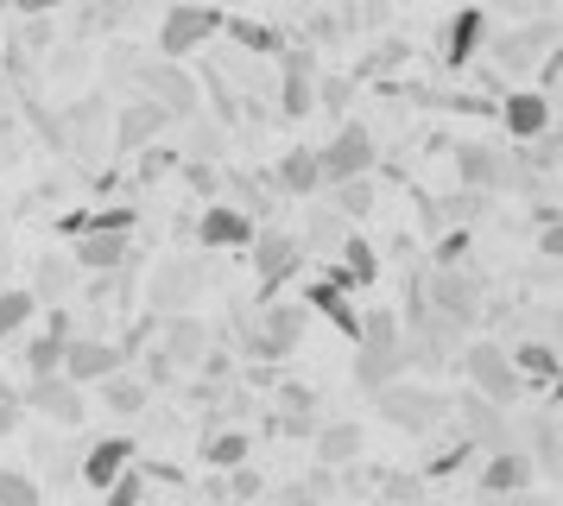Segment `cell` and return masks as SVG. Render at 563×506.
Listing matches in <instances>:
<instances>
[{
    "instance_id": "1",
    "label": "cell",
    "mask_w": 563,
    "mask_h": 506,
    "mask_svg": "<svg viewBox=\"0 0 563 506\" xmlns=\"http://www.w3.org/2000/svg\"><path fill=\"white\" fill-rule=\"evenodd\" d=\"M367 399H374V418H380V425L406 430V437H431V430L450 425V393L431 386L424 374H418V380L393 374L386 386H374Z\"/></svg>"
},
{
    "instance_id": "2",
    "label": "cell",
    "mask_w": 563,
    "mask_h": 506,
    "mask_svg": "<svg viewBox=\"0 0 563 506\" xmlns=\"http://www.w3.org/2000/svg\"><path fill=\"white\" fill-rule=\"evenodd\" d=\"M399 336H406V323H399V310H361V354H355V386L361 393H374V386H386L393 374H406V349H399Z\"/></svg>"
},
{
    "instance_id": "3",
    "label": "cell",
    "mask_w": 563,
    "mask_h": 506,
    "mask_svg": "<svg viewBox=\"0 0 563 506\" xmlns=\"http://www.w3.org/2000/svg\"><path fill=\"white\" fill-rule=\"evenodd\" d=\"M456 361H462V374H468V386H475L482 399H494V405H519L526 399V380H519L512 354L500 349L494 336H462Z\"/></svg>"
},
{
    "instance_id": "4",
    "label": "cell",
    "mask_w": 563,
    "mask_h": 506,
    "mask_svg": "<svg viewBox=\"0 0 563 506\" xmlns=\"http://www.w3.org/2000/svg\"><path fill=\"white\" fill-rule=\"evenodd\" d=\"M128 96H146V101H158L172 121H190L197 108H203V89L184 76V57H140V70H133V89Z\"/></svg>"
},
{
    "instance_id": "5",
    "label": "cell",
    "mask_w": 563,
    "mask_h": 506,
    "mask_svg": "<svg viewBox=\"0 0 563 506\" xmlns=\"http://www.w3.org/2000/svg\"><path fill=\"white\" fill-rule=\"evenodd\" d=\"M209 38H222V7L216 0H172L158 13V57H190Z\"/></svg>"
},
{
    "instance_id": "6",
    "label": "cell",
    "mask_w": 563,
    "mask_h": 506,
    "mask_svg": "<svg viewBox=\"0 0 563 506\" xmlns=\"http://www.w3.org/2000/svg\"><path fill=\"white\" fill-rule=\"evenodd\" d=\"M482 51H494V70L500 76H512V82H526V70H532L544 51H558V13H532L526 25H512V32H487V45Z\"/></svg>"
},
{
    "instance_id": "7",
    "label": "cell",
    "mask_w": 563,
    "mask_h": 506,
    "mask_svg": "<svg viewBox=\"0 0 563 506\" xmlns=\"http://www.w3.org/2000/svg\"><path fill=\"white\" fill-rule=\"evenodd\" d=\"M380 165V140H374V127H361V121H342L317 146V177L323 184H342V177H367Z\"/></svg>"
},
{
    "instance_id": "8",
    "label": "cell",
    "mask_w": 563,
    "mask_h": 506,
    "mask_svg": "<svg viewBox=\"0 0 563 506\" xmlns=\"http://www.w3.org/2000/svg\"><path fill=\"white\" fill-rule=\"evenodd\" d=\"M418 285H424V278H418ZM424 304H431V317H443V323L475 329V317H482V278L468 273V260H462V266H437L431 285H424Z\"/></svg>"
},
{
    "instance_id": "9",
    "label": "cell",
    "mask_w": 563,
    "mask_h": 506,
    "mask_svg": "<svg viewBox=\"0 0 563 506\" xmlns=\"http://www.w3.org/2000/svg\"><path fill=\"white\" fill-rule=\"evenodd\" d=\"M20 411H38L45 425L57 430H77L89 418V399L70 374H26V393H20Z\"/></svg>"
},
{
    "instance_id": "10",
    "label": "cell",
    "mask_w": 563,
    "mask_h": 506,
    "mask_svg": "<svg viewBox=\"0 0 563 506\" xmlns=\"http://www.w3.org/2000/svg\"><path fill=\"white\" fill-rule=\"evenodd\" d=\"M158 133H172V114L146 96H121L114 121H108V152H114V158H133V152L153 146Z\"/></svg>"
},
{
    "instance_id": "11",
    "label": "cell",
    "mask_w": 563,
    "mask_h": 506,
    "mask_svg": "<svg viewBox=\"0 0 563 506\" xmlns=\"http://www.w3.org/2000/svg\"><path fill=\"white\" fill-rule=\"evenodd\" d=\"M247 260H254V273H260V298H273L285 278L305 266L310 253H305V241L298 234H285V228H254V241H247Z\"/></svg>"
},
{
    "instance_id": "12",
    "label": "cell",
    "mask_w": 563,
    "mask_h": 506,
    "mask_svg": "<svg viewBox=\"0 0 563 506\" xmlns=\"http://www.w3.org/2000/svg\"><path fill=\"white\" fill-rule=\"evenodd\" d=\"M494 121L507 127V140L519 146V140H532L544 127H558V101L538 96L532 82H512V89H500V101H494Z\"/></svg>"
},
{
    "instance_id": "13",
    "label": "cell",
    "mask_w": 563,
    "mask_h": 506,
    "mask_svg": "<svg viewBox=\"0 0 563 506\" xmlns=\"http://www.w3.org/2000/svg\"><path fill=\"white\" fill-rule=\"evenodd\" d=\"M254 216H247V209H234V202H203V216H197V222H190V234H197V248L203 253H241L247 248V241H254Z\"/></svg>"
},
{
    "instance_id": "14",
    "label": "cell",
    "mask_w": 563,
    "mask_h": 506,
    "mask_svg": "<svg viewBox=\"0 0 563 506\" xmlns=\"http://www.w3.org/2000/svg\"><path fill=\"white\" fill-rule=\"evenodd\" d=\"M114 367H128V354H121V342H108V336H64V361H57V374H70L77 386H96L102 374H114Z\"/></svg>"
},
{
    "instance_id": "15",
    "label": "cell",
    "mask_w": 563,
    "mask_h": 506,
    "mask_svg": "<svg viewBox=\"0 0 563 506\" xmlns=\"http://www.w3.org/2000/svg\"><path fill=\"white\" fill-rule=\"evenodd\" d=\"M209 342H216V329H209L197 310H165V317H158V349L172 354V367H178V374H190V367L203 361Z\"/></svg>"
},
{
    "instance_id": "16",
    "label": "cell",
    "mask_w": 563,
    "mask_h": 506,
    "mask_svg": "<svg viewBox=\"0 0 563 506\" xmlns=\"http://www.w3.org/2000/svg\"><path fill=\"white\" fill-rule=\"evenodd\" d=\"M197 292H203V266L184 260V253H172L153 273V285H146V310H158V317H165V310H190Z\"/></svg>"
},
{
    "instance_id": "17",
    "label": "cell",
    "mask_w": 563,
    "mask_h": 506,
    "mask_svg": "<svg viewBox=\"0 0 563 506\" xmlns=\"http://www.w3.org/2000/svg\"><path fill=\"white\" fill-rule=\"evenodd\" d=\"M475 487H482V494H532V487H538L532 455L519 450V443L482 450V475H475Z\"/></svg>"
},
{
    "instance_id": "18",
    "label": "cell",
    "mask_w": 563,
    "mask_h": 506,
    "mask_svg": "<svg viewBox=\"0 0 563 506\" xmlns=\"http://www.w3.org/2000/svg\"><path fill=\"white\" fill-rule=\"evenodd\" d=\"M512 443L532 455V469L544 481H558V469H563V437H558V411L544 405V411H526L519 418V430H512Z\"/></svg>"
},
{
    "instance_id": "19",
    "label": "cell",
    "mask_w": 563,
    "mask_h": 506,
    "mask_svg": "<svg viewBox=\"0 0 563 506\" xmlns=\"http://www.w3.org/2000/svg\"><path fill=\"white\" fill-rule=\"evenodd\" d=\"M70 260H77V273L128 266L133 260V234L128 228H82V234H70Z\"/></svg>"
},
{
    "instance_id": "20",
    "label": "cell",
    "mask_w": 563,
    "mask_h": 506,
    "mask_svg": "<svg viewBox=\"0 0 563 506\" xmlns=\"http://www.w3.org/2000/svg\"><path fill=\"white\" fill-rule=\"evenodd\" d=\"M482 45H487V7H456L450 20H443V64L450 70H468L475 57H482Z\"/></svg>"
},
{
    "instance_id": "21",
    "label": "cell",
    "mask_w": 563,
    "mask_h": 506,
    "mask_svg": "<svg viewBox=\"0 0 563 506\" xmlns=\"http://www.w3.org/2000/svg\"><path fill=\"white\" fill-rule=\"evenodd\" d=\"M133 450H140V437H128V430H114V437H96V443L82 450V462H77V481L102 494L108 481H114V475H121V469L133 462Z\"/></svg>"
},
{
    "instance_id": "22",
    "label": "cell",
    "mask_w": 563,
    "mask_h": 506,
    "mask_svg": "<svg viewBox=\"0 0 563 506\" xmlns=\"http://www.w3.org/2000/svg\"><path fill=\"white\" fill-rule=\"evenodd\" d=\"M96 399H102V411H114L121 425H133V418H146V405H153V386L133 374V367H114V374L96 380Z\"/></svg>"
},
{
    "instance_id": "23",
    "label": "cell",
    "mask_w": 563,
    "mask_h": 506,
    "mask_svg": "<svg viewBox=\"0 0 563 506\" xmlns=\"http://www.w3.org/2000/svg\"><path fill=\"white\" fill-rule=\"evenodd\" d=\"M512 367H519V380H526V393H551V386H558V342H551V336H519V342H512Z\"/></svg>"
},
{
    "instance_id": "24",
    "label": "cell",
    "mask_w": 563,
    "mask_h": 506,
    "mask_svg": "<svg viewBox=\"0 0 563 506\" xmlns=\"http://www.w3.org/2000/svg\"><path fill=\"white\" fill-rule=\"evenodd\" d=\"M310 450H317V462L342 469V462L367 455V425H355V418H330V425L310 430Z\"/></svg>"
},
{
    "instance_id": "25",
    "label": "cell",
    "mask_w": 563,
    "mask_h": 506,
    "mask_svg": "<svg viewBox=\"0 0 563 506\" xmlns=\"http://www.w3.org/2000/svg\"><path fill=\"white\" fill-rule=\"evenodd\" d=\"M197 455H203V469H234V462H247L254 455V443H247V430H234L222 411L203 425V443H197Z\"/></svg>"
},
{
    "instance_id": "26",
    "label": "cell",
    "mask_w": 563,
    "mask_h": 506,
    "mask_svg": "<svg viewBox=\"0 0 563 506\" xmlns=\"http://www.w3.org/2000/svg\"><path fill=\"white\" fill-rule=\"evenodd\" d=\"M26 292L38 304H70V292H77V260H70V253H38Z\"/></svg>"
},
{
    "instance_id": "27",
    "label": "cell",
    "mask_w": 563,
    "mask_h": 506,
    "mask_svg": "<svg viewBox=\"0 0 563 506\" xmlns=\"http://www.w3.org/2000/svg\"><path fill=\"white\" fill-rule=\"evenodd\" d=\"M266 177H273V190H285V197H317V190H323V177H317V146H291Z\"/></svg>"
},
{
    "instance_id": "28",
    "label": "cell",
    "mask_w": 563,
    "mask_h": 506,
    "mask_svg": "<svg viewBox=\"0 0 563 506\" xmlns=\"http://www.w3.org/2000/svg\"><path fill=\"white\" fill-rule=\"evenodd\" d=\"M305 304H310V310H323V317H330V323L342 329L349 342H355V336H361V310H355V292H335V285H323V278H310V285H305Z\"/></svg>"
},
{
    "instance_id": "29",
    "label": "cell",
    "mask_w": 563,
    "mask_h": 506,
    "mask_svg": "<svg viewBox=\"0 0 563 506\" xmlns=\"http://www.w3.org/2000/svg\"><path fill=\"white\" fill-rule=\"evenodd\" d=\"M323 190H330V209L342 216V222H367V216H374V202H380L374 172H367V177H342V184H323Z\"/></svg>"
},
{
    "instance_id": "30",
    "label": "cell",
    "mask_w": 563,
    "mask_h": 506,
    "mask_svg": "<svg viewBox=\"0 0 563 506\" xmlns=\"http://www.w3.org/2000/svg\"><path fill=\"white\" fill-rule=\"evenodd\" d=\"M89 304H102L114 317H133V260L108 266V273H89Z\"/></svg>"
},
{
    "instance_id": "31",
    "label": "cell",
    "mask_w": 563,
    "mask_h": 506,
    "mask_svg": "<svg viewBox=\"0 0 563 506\" xmlns=\"http://www.w3.org/2000/svg\"><path fill=\"white\" fill-rule=\"evenodd\" d=\"M411 57H418V51H411V38H399V32H380V38L367 45V57L355 64V76H386V70H406Z\"/></svg>"
},
{
    "instance_id": "32",
    "label": "cell",
    "mask_w": 563,
    "mask_h": 506,
    "mask_svg": "<svg viewBox=\"0 0 563 506\" xmlns=\"http://www.w3.org/2000/svg\"><path fill=\"white\" fill-rule=\"evenodd\" d=\"M222 38H234V45L254 51V57H273V51L285 45L279 25H266V20H234V13H222Z\"/></svg>"
},
{
    "instance_id": "33",
    "label": "cell",
    "mask_w": 563,
    "mask_h": 506,
    "mask_svg": "<svg viewBox=\"0 0 563 506\" xmlns=\"http://www.w3.org/2000/svg\"><path fill=\"white\" fill-rule=\"evenodd\" d=\"M342 234H349V222L335 216L330 202H310V222H305V234H298L305 253H335V248H342Z\"/></svg>"
},
{
    "instance_id": "34",
    "label": "cell",
    "mask_w": 563,
    "mask_h": 506,
    "mask_svg": "<svg viewBox=\"0 0 563 506\" xmlns=\"http://www.w3.org/2000/svg\"><path fill=\"white\" fill-rule=\"evenodd\" d=\"M335 260L349 266V278H355L361 292L380 278V253H374V241H361V234H342V248H335Z\"/></svg>"
},
{
    "instance_id": "35",
    "label": "cell",
    "mask_w": 563,
    "mask_h": 506,
    "mask_svg": "<svg viewBox=\"0 0 563 506\" xmlns=\"http://www.w3.org/2000/svg\"><path fill=\"white\" fill-rule=\"evenodd\" d=\"M317 114V76H279V121H310Z\"/></svg>"
},
{
    "instance_id": "36",
    "label": "cell",
    "mask_w": 563,
    "mask_h": 506,
    "mask_svg": "<svg viewBox=\"0 0 563 506\" xmlns=\"http://www.w3.org/2000/svg\"><path fill=\"white\" fill-rule=\"evenodd\" d=\"M32 310H38V298H32L26 285H0V342L20 336L32 323Z\"/></svg>"
},
{
    "instance_id": "37",
    "label": "cell",
    "mask_w": 563,
    "mask_h": 506,
    "mask_svg": "<svg viewBox=\"0 0 563 506\" xmlns=\"http://www.w3.org/2000/svg\"><path fill=\"white\" fill-rule=\"evenodd\" d=\"M273 64H279V76H317L323 70V51L310 45V38H285V45L273 51Z\"/></svg>"
},
{
    "instance_id": "38",
    "label": "cell",
    "mask_w": 563,
    "mask_h": 506,
    "mask_svg": "<svg viewBox=\"0 0 563 506\" xmlns=\"http://www.w3.org/2000/svg\"><path fill=\"white\" fill-rule=\"evenodd\" d=\"M146 494H153V481H146V469H140V462H128V469H121V475L102 487V501H108V506H140Z\"/></svg>"
},
{
    "instance_id": "39",
    "label": "cell",
    "mask_w": 563,
    "mask_h": 506,
    "mask_svg": "<svg viewBox=\"0 0 563 506\" xmlns=\"http://www.w3.org/2000/svg\"><path fill=\"white\" fill-rule=\"evenodd\" d=\"M475 248V228H437L431 234V266H462Z\"/></svg>"
},
{
    "instance_id": "40",
    "label": "cell",
    "mask_w": 563,
    "mask_h": 506,
    "mask_svg": "<svg viewBox=\"0 0 563 506\" xmlns=\"http://www.w3.org/2000/svg\"><path fill=\"white\" fill-rule=\"evenodd\" d=\"M355 82H361V76H342V70H317V101H323L330 114H349V101H355Z\"/></svg>"
},
{
    "instance_id": "41",
    "label": "cell",
    "mask_w": 563,
    "mask_h": 506,
    "mask_svg": "<svg viewBox=\"0 0 563 506\" xmlns=\"http://www.w3.org/2000/svg\"><path fill=\"white\" fill-rule=\"evenodd\" d=\"M475 443H468V437H456V443H450V450H437L431 462H424V469H418V475L424 481H443V475H456V469H468V462H475Z\"/></svg>"
},
{
    "instance_id": "42",
    "label": "cell",
    "mask_w": 563,
    "mask_h": 506,
    "mask_svg": "<svg viewBox=\"0 0 563 506\" xmlns=\"http://www.w3.org/2000/svg\"><path fill=\"white\" fill-rule=\"evenodd\" d=\"M45 487L26 475V469H0V506H38Z\"/></svg>"
},
{
    "instance_id": "43",
    "label": "cell",
    "mask_w": 563,
    "mask_h": 506,
    "mask_svg": "<svg viewBox=\"0 0 563 506\" xmlns=\"http://www.w3.org/2000/svg\"><path fill=\"white\" fill-rule=\"evenodd\" d=\"M178 172H184V184H190L197 197H216V184H222V172H216V158H190V165L178 158Z\"/></svg>"
},
{
    "instance_id": "44",
    "label": "cell",
    "mask_w": 563,
    "mask_h": 506,
    "mask_svg": "<svg viewBox=\"0 0 563 506\" xmlns=\"http://www.w3.org/2000/svg\"><path fill=\"white\" fill-rule=\"evenodd\" d=\"M342 32H349V25L335 20V13H323V7H310V13H305V38H310V45H335Z\"/></svg>"
},
{
    "instance_id": "45",
    "label": "cell",
    "mask_w": 563,
    "mask_h": 506,
    "mask_svg": "<svg viewBox=\"0 0 563 506\" xmlns=\"http://www.w3.org/2000/svg\"><path fill=\"white\" fill-rule=\"evenodd\" d=\"M374 487H380L386 501H418V494H424V475H374Z\"/></svg>"
},
{
    "instance_id": "46",
    "label": "cell",
    "mask_w": 563,
    "mask_h": 506,
    "mask_svg": "<svg viewBox=\"0 0 563 506\" xmlns=\"http://www.w3.org/2000/svg\"><path fill=\"white\" fill-rule=\"evenodd\" d=\"M133 462L146 469V481H153V487H184V469H178V462H158V455H140V450H133Z\"/></svg>"
},
{
    "instance_id": "47",
    "label": "cell",
    "mask_w": 563,
    "mask_h": 506,
    "mask_svg": "<svg viewBox=\"0 0 563 506\" xmlns=\"http://www.w3.org/2000/svg\"><path fill=\"white\" fill-rule=\"evenodd\" d=\"M532 70H538V82H532V89H538V96H551V101H558V82H563V57H558V51H544V57H538Z\"/></svg>"
},
{
    "instance_id": "48",
    "label": "cell",
    "mask_w": 563,
    "mask_h": 506,
    "mask_svg": "<svg viewBox=\"0 0 563 506\" xmlns=\"http://www.w3.org/2000/svg\"><path fill=\"white\" fill-rule=\"evenodd\" d=\"M52 70H57V76H82V70H89V51H82V45H57Z\"/></svg>"
},
{
    "instance_id": "49",
    "label": "cell",
    "mask_w": 563,
    "mask_h": 506,
    "mask_svg": "<svg viewBox=\"0 0 563 506\" xmlns=\"http://www.w3.org/2000/svg\"><path fill=\"white\" fill-rule=\"evenodd\" d=\"M538 260H544V266H558V260H563V234H558V222L538 228Z\"/></svg>"
},
{
    "instance_id": "50",
    "label": "cell",
    "mask_w": 563,
    "mask_h": 506,
    "mask_svg": "<svg viewBox=\"0 0 563 506\" xmlns=\"http://www.w3.org/2000/svg\"><path fill=\"white\" fill-rule=\"evenodd\" d=\"M279 386V361H254L247 367V393H273Z\"/></svg>"
},
{
    "instance_id": "51",
    "label": "cell",
    "mask_w": 563,
    "mask_h": 506,
    "mask_svg": "<svg viewBox=\"0 0 563 506\" xmlns=\"http://www.w3.org/2000/svg\"><path fill=\"white\" fill-rule=\"evenodd\" d=\"M7 7H13V13H64L70 0H7Z\"/></svg>"
},
{
    "instance_id": "52",
    "label": "cell",
    "mask_w": 563,
    "mask_h": 506,
    "mask_svg": "<svg viewBox=\"0 0 563 506\" xmlns=\"http://www.w3.org/2000/svg\"><path fill=\"white\" fill-rule=\"evenodd\" d=\"M7 430H20V393L0 399V437H7Z\"/></svg>"
},
{
    "instance_id": "53",
    "label": "cell",
    "mask_w": 563,
    "mask_h": 506,
    "mask_svg": "<svg viewBox=\"0 0 563 506\" xmlns=\"http://www.w3.org/2000/svg\"><path fill=\"white\" fill-rule=\"evenodd\" d=\"M532 222H538V228H544V222H558V202H551V197H538V202H532Z\"/></svg>"
}]
</instances>
